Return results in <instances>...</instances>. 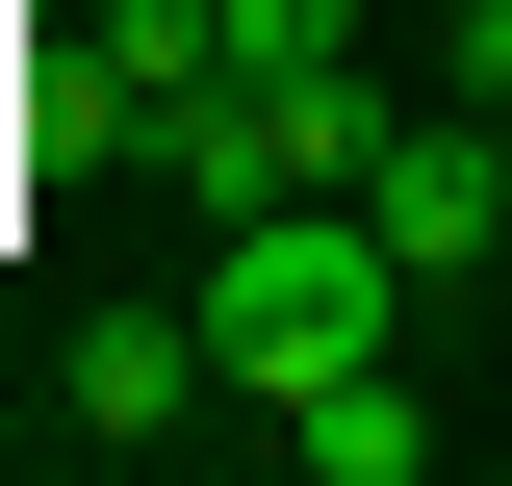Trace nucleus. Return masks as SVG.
<instances>
[{"label": "nucleus", "mask_w": 512, "mask_h": 486, "mask_svg": "<svg viewBox=\"0 0 512 486\" xmlns=\"http://www.w3.org/2000/svg\"><path fill=\"white\" fill-rule=\"evenodd\" d=\"M180 307H205V359H231V410L282 435L308 384H359V359H410V307H436V282L384 256V205H359V180H308V205H231Z\"/></svg>", "instance_id": "f257e3e1"}, {"label": "nucleus", "mask_w": 512, "mask_h": 486, "mask_svg": "<svg viewBox=\"0 0 512 486\" xmlns=\"http://www.w3.org/2000/svg\"><path fill=\"white\" fill-rule=\"evenodd\" d=\"M359 205H384L410 282H487V256H512V154H487V103H410V128L359 154Z\"/></svg>", "instance_id": "f03ea898"}, {"label": "nucleus", "mask_w": 512, "mask_h": 486, "mask_svg": "<svg viewBox=\"0 0 512 486\" xmlns=\"http://www.w3.org/2000/svg\"><path fill=\"white\" fill-rule=\"evenodd\" d=\"M205 410H231V359H205V307H128V333H77V435H103V461H180Z\"/></svg>", "instance_id": "7ed1b4c3"}, {"label": "nucleus", "mask_w": 512, "mask_h": 486, "mask_svg": "<svg viewBox=\"0 0 512 486\" xmlns=\"http://www.w3.org/2000/svg\"><path fill=\"white\" fill-rule=\"evenodd\" d=\"M282 461H308V486H436V410H410V359L308 384V410H282Z\"/></svg>", "instance_id": "20e7f679"}, {"label": "nucleus", "mask_w": 512, "mask_h": 486, "mask_svg": "<svg viewBox=\"0 0 512 486\" xmlns=\"http://www.w3.org/2000/svg\"><path fill=\"white\" fill-rule=\"evenodd\" d=\"M487 359H512V256H487Z\"/></svg>", "instance_id": "39448f33"}, {"label": "nucleus", "mask_w": 512, "mask_h": 486, "mask_svg": "<svg viewBox=\"0 0 512 486\" xmlns=\"http://www.w3.org/2000/svg\"><path fill=\"white\" fill-rule=\"evenodd\" d=\"M487 154H512V103H487Z\"/></svg>", "instance_id": "423d86ee"}]
</instances>
